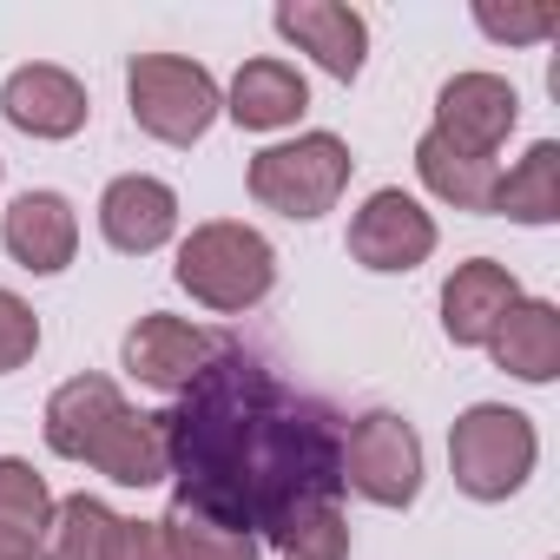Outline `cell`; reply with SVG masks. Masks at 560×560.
I'll list each match as a JSON object with an SVG mask.
<instances>
[{
	"mask_svg": "<svg viewBox=\"0 0 560 560\" xmlns=\"http://www.w3.org/2000/svg\"><path fill=\"white\" fill-rule=\"evenodd\" d=\"M514 304H521L514 270L494 264V257H468V264H455V277L442 284V330H448L455 350H481Z\"/></svg>",
	"mask_w": 560,
	"mask_h": 560,
	"instance_id": "8fae6325",
	"label": "cell"
},
{
	"mask_svg": "<svg viewBox=\"0 0 560 560\" xmlns=\"http://www.w3.org/2000/svg\"><path fill=\"white\" fill-rule=\"evenodd\" d=\"M106 481H119V488H159L165 475H172V448H165V416H139V409H126L100 442H93V455H86Z\"/></svg>",
	"mask_w": 560,
	"mask_h": 560,
	"instance_id": "ac0fdd59",
	"label": "cell"
},
{
	"mask_svg": "<svg viewBox=\"0 0 560 560\" xmlns=\"http://www.w3.org/2000/svg\"><path fill=\"white\" fill-rule=\"evenodd\" d=\"M514 119H521V93L501 73H455L442 86V100H435V126L429 132H442L448 145H462L475 159H494L501 139L514 132Z\"/></svg>",
	"mask_w": 560,
	"mask_h": 560,
	"instance_id": "ba28073f",
	"label": "cell"
},
{
	"mask_svg": "<svg viewBox=\"0 0 560 560\" xmlns=\"http://www.w3.org/2000/svg\"><path fill=\"white\" fill-rule=\"evenodd\" d=\"M113 560H178V553H172V534H165V521H119Z\"/></svg>",
	"mask_w": 560,
	"mask_h": 560,
	"instance_id": "4316f807",
	"label": "cell"
},
{
	"mask_svg": "<svg viewBox=\"0 0 560 560\" xmlns=\"http://www.w3.org/2000/svg\"><path fill=\"white\" fill-rule=\"evenodd\" d=\"M284 560H350V521L343 508H311L291 521V534L277 540Z\"/></svg>",
	"mask_w": 560,
	"mask_h": 560,
	"instance_id": "cb8c5ba5",
	"label": "cell"
},
{
	"mask_svg": "<svg viewBox=\"0 0 560 560\" xmlns=\"http://www.w3.org/2000/svg\"><path fill=\"white\" fill-rule=\"evenodd\" d=\"M475 27H481L488 40L527 47V40L560 34V8H547V0H534V8H494V0H481V8H475Z\"/></svg>",
	"mask_w": 560,
	"mask_h": 560,
	"instance_id": "d4e9b609",
	"label": "cell"
},
{
	"mask_svg": "<svg viewBox=\"0 0 560 560\" xmlns=\"http://www.w3.org/2000/svg\"><path fill=\"white\" fill-rule=\"evenodd\" d=\"M178 494L198 514L277 547L298 514L343 494V416L291 389L264 357L218 343V357L165 409Z\"/></svg>",
	"mask_w": 560,
	"mask_h": 560,
	"instance_id": "6da1fadb",
	"label": "cell"
},
{
	"mask_svg": "<svg viewBox=\"0 0 560 560\" xmlns=\"http://www.w3.org/2000/svg\"><path fill=\"white\" fill-rule=\"evenodd\" d=\"M126 416V396H119V383H106V376H73V383H60L54 396H47V448L54 455H67V462H86L93 455V442L113 429Z\"/></svg>",
	"mask_w": 560,
	"mask_h": 560,
	"instance_id": "9a60e30c",
	"label": "cell"
},
{
	"mask_svg": "<svg viewBox=\"0 0 560 560\" xmlns=\"http://www.w3.org/2000/svg\"><path fill=\"white\" fill-rule=\"evenodd\" d=\"M0 113H8L27 139H73L86 126V86L67 67H21L0 86Z\"/></svg>",
	"mask_w": 560,
	"mask_h": 560,
	"instance_id": "5bb4252c",
	"label": "cell"
},
{
	"mask_svg": "<svg viewBox=\"0 0 560 560\" xmlns=\"http://www.w3.org/2000/svg\"><path fill=\"white\" fill-rule=\"evenodd\" d=\"M350 172L357 159L337 132H304L291 145H264L250 159V198L284 218H324L350 191Z\"/></svg>",
	"mask_w": 560,
	"mask_h": 560,
	"instance_id": "277c9868",
	"label": "cell"
},
{
	"mask_svg": "<svg viewBox=\"0 0 560 560\" xmlns=\"http://www.w3.org/2000/svg\"><path fill=\"white\" fill-rule=\"evenodd\" d=\"M270 21H277V34H284L291 47H304L330 80H357L363 73L370 27H363L357 8H343V0H284Z\"/></svg>",
	"mask_w": 560,
	"mask_h": 560,
	"instance_id": "9c48e42d",
	"label": "cell"
},
{
	"mask_svg": "<svg viewBox=\"0 0 560 560\" xmlns=\"http://www.w3.org/2000/svg\"><path fill=\"white\" fill-rule=\"evenodd\" d=\"M534 455H540V435L508 402H475L448 429V468H455V488L468 501H508V494H521L527 475H534Z\"/></svg>",
	"mask_w": 560,
	"mask_h": 560,
	"instance_id": "3957f363",
	"label": "cell"
},
{
	"mask_svg": "<svg viewBox=\"0 0 560 560\" xmlns=\"http://www.w3.org/2000/svg\"><path fill=\"white\" fill-rule=\"evenodd\" d=\"M100 231H106L113 250L145 257V250L172 244V231H178V191H172L165 178L126 172V178H113L106 198H100Z\"/></svg>",
	"mask_w": 560,
	"mask_h": 560,
	"instance_id": "7c38bea8",
	"label": "cell"
},
{
	"mask_svg": "<svg viewBox=\"0 0 560 560\" xmlns=\"http://www.w3.org/2000/svg\"><path fill=\"white\" fill-rule=\"evenodd\" d=\"M126 100H132L139 132H152L159 145H198L211 119L224 113L218 80L185 54H139L126 73Z\"/></svg>",
	"mask_w": 560,
	"mask_h": 560,
	"instance_id": "5b68a950",
	"label": "cell"
},
{
	"mask_svg": "<svg viewBox=\"0 0 560 560\" xmlns=\"http://www.w3.org/2000/svg\"><path fill=\"white\" fill-rule=\"evenodd\" d=\"M113 540H119V514L93 494H73L54 508L47 560H113Z\"/></svg>",
	"mask_w": 560,
	"mask_h": 560,
	"instance_id": "44dd1931",
	"label": "cell"
},
{
	"mask_svg": "<svg viewBox=\"0 0 560 560\" xmlns=\"http://www.w3.org/2000/svg\"><path fill=\"white\" fill-rule=\"evenodd\" d=\"M34 350H40V317H34L14 291H0V376L27 370Z\"/></svg>",
	"mask_w": 560,
	"mask_h": 560,
	"instance_id": "484cf974",
	"label": "cell"
},
{
	"mask_svg": "<svg viewBox=\"0 0 560 560\" xmlns=\"http://www.w3.org/2000/svg\"><path fill=\"white\" fill-rule=\"evenodd\" d=\"M311 106V86L291 60H244V73L231 80V100L224 113L244 126V132H277V126H298Z\"/></svg>",
	"mask_w": 560,
	"mask_h": 560,
	"instance_id": "2e32d148",
	"label": "cell"
},
{
	"mask_svg": "<svg viewBox=\"0 0 560 560\" xmlns=\"http://www.w3.org/2000/svg\"><path fill=\"white\" fill-rule=\"evenodd\" d=\"M488 211H501V218H514V224H553V218H560V145L540 139V145L494 185V205H488Z\"/></svg>",
	"mask_w": 560,
	"mask_h": 560,
	"instance_id": "ffe728a7",
	"label": "cell"
},
{
	"mask_svg": "<svg viewBox=\"0 0 560 560\" xmlns=\"http://www.w3.org/2000/svg\"><path fill=\"white\" fill-rule=\"evenodd\" d=\"M488 350H494V363H501L508 376H521V383H553V376H560V311H553L547 298H521V304L494 324Z\"/></svg>",
	"mask_w": 560,
	"mask_h": 560,
	"instance_id": "e0dca14e",
	"label": "cell"
},
{
	"mask_svg": "<svg viewBox=\"0 0 560 560\" xmlns=\"http://www.w3.org/2000/svg\"><path fill=\"white\" fill-rule=\"evenodd\" d=\"M343 488L376 508H409L422 494V442L396 409H370L343 429Z\"/></svg>",
	"mask_w": 560,
	"mask_h": 560,
	"instance_id": "8992f818",
	"label": "cell"
},
{
	"mask_svg": "<svg viewBox=\"0 0 560 560\" xmlns=\"http://www.w3.org/2000/svg\"><path fill=\"white\" fill-rule=\"evenodd\" d=\"M211 357H218V337L198 330V324H185V317H165V311H152V317H139L126 330V370L145 389H172L178 396Z\"/></svg>",
	"mask_w": 560,
	"mask_h": 560,
	"instance_id": "30bf717a",
	"label": "cell"
},
{
	"mask_svg": "<svg viewBox=\"0 0 560 560\" xmlns=\"http://www.w3.org/2000/svg\"><path fill=\"white\" fill-rule=\"evenodd\" d=\"M0 560H47V540H34V534H14V527H0Z\"/></svg>",
	"mask_w": 560,
	"mask_h": 560,
	"instance_id": "83f0119b",
	"label": "cell"
},
{
	"mask_svg": "<svg viewBox=\"0 0 560 560\" xmlns=\"http://www.w3.org/2000/svg\"><path fill=\"white\" fill-rule=\"evenodd\" d=\"M0 244H8V257L34 277H54L73 264L80 250V218L60 191H21L8 205V224H0Z\"/></svg>",
	"mask_w": 560,
	"mask_h": 560,
	"instance_id": "4fadbf2b",
	"label": "cell"
},
{
	"mask_svg": "<svg viewBox=\"0 0 560 560\" xmlns=\"http://www.w3.org/2000/svg\"><path fill=\"white\" fill-rule=\"evenodd\" d=\"M429 250H435V218L396 185L370 191L363 211L350 218V257L363 270H416L429 264Z\"/></svg>",
	"mask_w": 560,
	"mask_h": 560,
	"instance_id": "52a82bcc",
	"label": "cell"
},
{
	"mask_svg": "<svg viewBox=\"0 0 560 560\" xmlns=\"http://www.w3.org/2000/svg\"><path fill=\"white\" fill-rule=\"evenodd\" d=\"M165 534H172V553H178V560H257V553H264V547H257V534L224 527V521L198 514L191 501H172Z\"/></svg>",
	"mask_w": 560,
	"mask_h": 560,
	"instance_id": "7402d4cb",
	"label": "cell"
},
{
	"mask_svg": "<svg viewBox=\"0 0 560 560\" xmlns=\"http://www.w3.org/2000/svg\"><path fill=\"white\" fill-rule=\"evenodd\" d=\"M172 277H178V291H191L205 311L244 317V311H257V304L270 298V284H277V250H270L264 231H250V224H237V218H211V224H198V231L178 244Z\"/></svg>",
	"mask_w": 560,
	"mask_h": 560,
	"instance_id": "7a4b0ae2",
	"label": "cell"
},
{
	"mask_svg": "<svg viewBox=\"0 0 560 560\" xmlns=\"http://www.w3.org/2000/svg\"><path fill=\"white\" fill-rule=\"evenodd\" d=\"M416 172H422V185H429L442 205H455V211H488V205H494V185H501L494 159H475V152L448 145L442 132H422V139H416Z\"/></svg>",
	"mask_w": 560,
	"mask_h": 560,
	"instance_id": "d6986e66",
	"label": "cell"
},
{
	"mask_svg": "<svg viewBox=\"0 0 560 560\" xmlns=\"http://www.w3.org/2000/svg\"><path fill=\"white\" fill-rule=\"evenodd\" d=\"M0 527L34 534V540L54 527V494L34 475V462H21V455H0Z\"/></svg>",
	"mask_w": 560,
	"mask_h": 560,
	"instance_id": "603a6c76",
	"label": "cell"
}]
</instances>
